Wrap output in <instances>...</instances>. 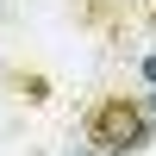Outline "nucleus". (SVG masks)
I'll return each mask as SVG.
<instances>
[{
	"label": "nucleus",
	"mask_w": 156,
	"mask_h": 156,
	"mask_svg": "<svg viewBox=\"0 0 156 156\" xmlns=\"http://www.w3.org/2000/svg\"><path fill=\"white\" fill-rule=\"evenodd\" d=\"M150 131H156L150 106H137L131 94H106L87 112V144H94V156H137L150 144Z\"/></svg>",
	"instance_id": "1"
},
{
	"label": "nucleus",
	"mask_w": 156,
	"mask_h": 156,
	"mask_svg": "<svg viewBox=\"0 0 156 156\" xmlns=\"http://www.w3.org/2000/svg\"><path fill=\"white\" fill-rule=\"evenodd\" d=\"M144 81H150V87H156V56H144Z\"/></svg>",
	"instance_id": "2"
},
{
	"label": "nucleus",
	"mask_w": 156,
	"mask_h": 156,
	"mask_svg": "<svg viewBox=\"0 0 156 156\" xmlns=\"http://www.w3.org/2000/svg\"><path fill=\"white\" fill-rule=\"evenodd\" d=\"M150 119H156V94H150Z\"/></svg>",
	"instance_id": "3"
}]
</instances>
